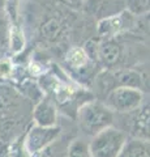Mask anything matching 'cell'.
Returning <instances> with one entry per match:
<instances>
[{"mask_svg":"<svg viewBox=\"0 0 150 157\" xmlns=\"http://www.w3.org/2000/svg\"><path fill=\"white\" fill-rule=\"evenodd\" d=\"M80 130L88 136H95L98 132L108 128L115 122L112 113L103 102H85L79 110Z\"/></svg>","mask_w":150,"mask_h":157,"instance_id":"cell-1","label":"cell"},{"mask_svg":"<svg viewBox=\"0 0 150 157\" xmlns=\"http://www.w3.org/2000/svg\"><path fill=\"white\" fill-rule=\"evenodd\" d=\"M128 136L120 128L108 127L98 132L89 143L91 157H119Z\"/></svg>","mask_w":150,"mask_h":157,"instance_id":"cell-2","label":"cell"},{"mask_svg":"<svg viewBox=\"0 0 150 157\" xmlns=\"http://www.w3.org/2000/svg\"><path fill=\"white\" fill-rule=\"evenodd\" d=\"M103 104L112 113L125 114L138 109L142 104V92L137 88L120 86L112 89L104 97Z\"/></svg>","mask_w":150,"mask_h":157,"instance_id":"cell-3","label":"cell"},{"mask_svg":"<svg viewBox=\"0 0 150 157\" xmlns=\"http://www.w3.org/2000/svg\"><path fill=\"white\" fill-rule=\"evenodd\" d=\"M60 128L57 126L41 127L34 126L27 132L25 139V155L27 157H39L59 137Z\"/></svg>","mask_w":150,"mask_h":157,"instance_id":"cell-4","label":"cell"},{"mask_svg":"<svg viewBox=\"0 0 150 157\" xmlns=\"http://www.w3.org/2000/svg\"><path fill=\"white\" fill-rule=\"evenodd\" d=\"M125 118L122 131L125 135H130V139L149 141V106H140L138 109L123 114Z\"/></svg>","mask_w":150,"mask_h":157,"instance_id":"cell-5","label":"cell"},{"mask_svg":"<svg viewBox=\"0 0 150 157\" xmlns=\"http://www.w3.org/2000/svg\"><path fill=\"white\" fill-rule=\"evenodd\" d=\"M33 118L37 126L41 127H52L56 126V106L51 98H43L35 106L33 111Z\"/></svg>","mask_w":150,"mask_h":157,"instance_id":"cell-6","label":"cell"},{"mask_svg":"<svg viewBox=\"0 0 150 157\" xmlns=\"http://www.w3.org/2000/svg\"><path fill=\"white\" fill-rule=\"evenodd\" d=\"M124 3L122 0H88L86 2V8L93 14H99L101 17L108 18L123 9Z\"/></svg>","mask_w":150,"mask_h":157,"instance_id":"cell-7","label":"cell"},{"mask_svg":"<svg viewBox=\"0 0 150 157\" xmlns=\"http://www.w3.org/2000/svg\"><path fill=\"white\" fill-rule=\"evenodd\" d=\"M130 16L132 14L129 13H127V16H125V13H122V14H115L112 17L104 18L101 22V26H99L101 34H103V36H112V34L128 28V25L132 24V17Z\"/></svg>","mask_w":150,"mask_h":157,"instance_id":"cell-8","label":"cell"},{"mask_svg":"<svg viewBox=\"0 0 150 157\" xmlns=\"http://www.w3.org/2000/svg\"><path fill=\"white\" fill-rule=\"evenodd\" d=\"M119 157H149V141L128 137Z\"/></svg>","mask_w":150,"mask_h":157,"instance_id":"cell-9","label":"cell"},{"mask_svg":"<svg viewBox=\"0 0 150 157\" xmlns=\"http://www.w3.org/2000/svg\"><path fill=\"white\" fill-rule=\"evenodd\" d=\"M67 157H91L89 143L80 137L72 140L67 149Z\"/></svg>","mask_w":150,"mask_h":157,"instance_id":"cell-10","label":"cell"},{"mask_svg":"<svg viewBox=\"0 0 150 157\" xmlns=\"http://www.w3.org/2000/svg\"><path fill=\"white\" fill-rule=\"evenodd\" d=\"M67 60H68L71 67L80 68V67H84L86 63H88V55H86V52L82 50V48L76 47V48H72L68 52Z\"/></svg>","mask_w":150,"mask_h":157,"instance_id":"cell-11","label":"cell"},{"mask_svg":"<svg viewBox=\"0 0 150 157\" xmlns=\"http://www.w3.org/2000/svg\"><path fill=\"white\" fill-rule=\"evenodd\" d=\"M130 11L134 13H142L149 9V0H132L129 4Z\"/></svg>","mask_w":150,"mask_h":157,"instance_id":"cell-12","label":"cell"},{"mask_svg":"<svg viewBox=\"0 0 150 157\" xmlns=\"http://www.w3.org/2000/svg\"><path fill=\"white\" fill-rule=\"evenodd\" d=\"M43 157H51V153H47L46 156H43Z\"/></svg>","mask_w":150,"mask_h":157,"instance_id":"cell-13","label":"cell"}]
</instances>
